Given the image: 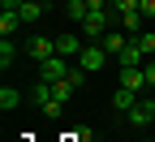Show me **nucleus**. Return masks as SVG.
<instances>
[{
  "instance_id": "obj_19",
  "label": "nucleus",
  "mask_w": 155,
  "mask_h": 142,
  "mask_svg": "<svg viewBox=\"0 0 155 142\" xmlns=\"http://www.w3.org/2000/svg\"><path fill=\"white\" fill-rule=\"evenodd\" d=\"M142 0H112V13H138Z\"/></svg>"
},
{
  "instance_id": "obj_7",
  "label": "nucleus",
  "mask_w": 155,
  "mask_h": 142,
  "mask_svg": "<svg viewBox=\"0 0 155 142\" xmlns=\"http://www.w3.org/2000/svg\"><path fill=\"white\" fill-rule=\"evenodd\" d=\"M69 56H52V60H43V82H61V78H69Z\"/></svg>"
},
{
  "instance_id": "obj_21",
  "label": "nucleus",
  "mask_w": 155,
  "mask_h": 142,
  "mask_svg": "<svg viewBox=\"0 0 155 142\" xmlns=\"http://www.w3.org/2000/svg\"><path fill=\"white\" fill-rule=\"evenodd\" d=\"M22 5H26V0H0V9H9V13H17Z\"/></svg>"
},
{
  "instance_id": "obj_1",
  "label": "nucleus",
  "mask_w": 155,
  "mask_h": 142,
  "mask_svg": "<svg viewBox=\"0 0 155 142\" xmlns=\"http://www.w3.org/2000/svg\"><path fill=\"white\" fill-rule=\"evenodd\" d=\"M112 26H116V13L108 9V13H91V17H86V22L78 26V30H82V35L91 39V43H99V39H104V35H108Z\"/></svg>"
},
{
  "instance_id": "obj_9",
  "label": "nucleus",
  "mask_w": 155,
  "mask_h": 142,
  "mask_svg": "<svg viewBox=\"0 0 155 142\" xmlns=\"http://www.w3.org/2000/svg\"><path fill=\"white\" fill-rule=\"evenodd\" d=\"M99 48H104V52H108V56L116 60V56H121V52L129 48V39H125V35H116V30H108V35L99 39Z\"/></svg>"
},
{
  "instance_id": "obj_5",
  "label": "nucleus",
  "mask_w": 155,
  "mask_h": 142,
  "mask_svg": "<svg viewBox=\"0 0 155 142\" xmlns=\"http://www.w3.org/2000/svg\"><path fill=\"white\" fill-rule=\"evenodd\" d=\"M108 60H112V56H108L99 43H91V48H82V52H78V69H104Z\"/></svg>"
},
{
  "instance_id": "obj_22",
  "label": "nucleus",
  "mask_w": 155,
  "mask_h": 142,
  "mask_svg": "<svg viewBox=\"0 0 155 142\" xmlns=\"http://www.w3.org/2000/svg\"><path fill=\"white\" fill-rule=\"evenodd\" d=\"M138 9H142V17H155V0H142Z\"/></svg>"
},
{
  "instance_id": "obj_2",
  "label": "nucleus",
  "mask_w": 155,
  "mask_h": 142,
  "mask_svg": "<svg viewBox=\"0 0 155 142\" xmlns=\"http://www.w3.org/2000/svg\"><path fill=\"white\" fill-rule=\"evenodd\" d=\"M26 56H35L39 65L52 60V56H56V39H48V35H30V39H26Z\"/></svg>"
},
{
  "instance_id": "obj_10",
  "label": "nucleus",
  "mask_w": 155,
  "mask_h": 142,
  "mask_svg": "<svg viewBox=\"0 0 155 142\" xmlns=\"http://www.w3.org/2000/svg\"><path fill=\"white\" fill-rule=\"evenodd\" d=\"M116 26H121V30H129V35H142L147 17H142V9H138V13H116Z\"/></svg>"
},
{
  "instance_id": "obj_24",
  "label": "nucleus",
  "mask_w": 155,
  "mask_h": 142,
  "mask_svg": "<svg viewBox=\"0 0 155 142\" xmlns=\"http://www.w3.org/2000/svg\"><path fill=\"white\" fill-rule=\"evenodd\" d=\"M65 5H69V0H65Z\"/></svg>"
},
{
  "instance_id": "obj_8",
  "label": "nucleus",
  "mask_w": 155,
  "mask_h": 142,
  "mask_svg": "<svg viewBox=\"0 0 155 142\" xmlns=\"http://www.w3.org/2000/svg\"><path fill=\"white\" fill-rule=\"evenodd\" d=\"M134 104H138V91H129V86H116V91H112V108H116V112H125V116H129Z\"/></svg>"
},
{
  "instance_id": "obj_6",
  "label": "nucleus",
  "mask_w": 155,
  "mask_h": 142,
  "mask_svg": "<svg viewBox=\"0 0 155 142\" xmlns=\"http://www.w3.org/2000/svg\"><path fill=\"white\" fill-rule=\"evenodd\" d=\"M151 121H155V99H147V95H142L138 104H134V112H129V125H134V129H147Z\"/></svg>"
},
{
  "instance_id": "obj_16",
  "label": "nucleus",
  "mask_w": 155,
  "mask_h": 142,
  "mask_svg": "<svg viewBox=\"0 0 155 142\" xmlns=\"http://www.w3.org/2000/svg\"><path fill=\"white\" fill-rule=\"evenodd\" d=\"M65 13L73 17V22H78V26H82V22H86V17H91V5H86V0H69V5H65Z\"/></svg>"
},
{
  "instance_id": "obj_15",
  "label": "nucleus",
  "mask_w": 155,
  "mask_h": 142,
  "mask_svg": "<svg viewBox=\"0 0 155 142\" xmlns=\"http://www.w3.org/2000/svg\"><path fill=\"white\" fill-rule=\"evenodd\" d=\"M52 95H56V104H69V99L78 95V86L69 82V78H61V82H52Z\"/></svg>"
},
{
  "instance_id": "obj_3",
  "label": "nucleus",
  "mask_w": 155,
  "mask_h": 142,
  "mask_svg": "<svg viewBox=\"0 0 155 142\" xmlns=\"http://www.w3.org/2000/svg\"><path fill=\"white\" fill-rule=\"evenodd\" d=\"M147 60H151V56L142 52V43H138V35H134V39H129V48H125L121 56H116V65H121V69H142Z\"/></svg>"
},
{
  "instance_id": "obj_20",
  "label": "nucleus",
  "mask_w": 155,
  "mask_h": 142,
  "mask_svg": "<svg viewBox=\"0 0 155 142\" xmlns=\"http://www.w3.org/2000/svg\"><path fill=\"white\" fill-rule=\"evenodd\" d=\"M142 73H147V86H155V56L147 60V65H142Z\"/></svg>"
},
{
  "instance_id": "obj_12",
  "label": "nucleus",
  "mask_w": 155,
  "mask_h": 142,
  "mask_svg": "<svg viewBox=\"0 0 155 142\" xmlns=\"http://www.w3.org/2000/svg\"><path fill=\"white\" fill-rule=\"evenodd\" d=\"M17 13H22V26H35V22H39V17H43V13H48V5H39V0H26V5H22V9H17Z\"/></svg>"
},
{
  "instance_id": "obj_14",
  "label": "nucleus",
  "mask_w": 155,
  "mask_h": 142,
  "mask_svg": "<svg viewBox=\"0 0 155 142\" xmlns=\"http://www.w3.org/2000/svg\"><path fill=\"white\" fill-rule=\"evenodd\" d=\"M121 86L142 91V86H147V73H142V69H121Z\"/></svg>"
},
{
  "instance_id": "obj_23",
  "label": "nucleus",
  "mask_w": 155,
  "mask_h": 142,
  "mask_svg": "<svg viewBox=\"0 0 155 142\" xmlns=\"http://www.w3.org/2000/svg\"><path fill=\"white\" fill-rule=\"evenodd\" d=\"M39 5H48V0H39Z\"/></svg>"
},
{
  "instance_id": "obj_4",
  "label": "nucleus",
  "mask_w": 155,
  "mask_h": 142,
  "mask_svg": "<svg viewBox=\"0 0 155 142\" xmlns=\"http://www.w3.org/2000/svg\"><path fill=\"white\" fill-rule=\"evenodd\" d=\"M35 104L43 108V116H61V108H65V104H56L52 82H43V78H39V86H35Z\"/></svg>"
},
{
  "instance_id": "obj_18",
  "label": "nucleus",
  "mask_w": 155,
  "mask_h": 142,
  "mask_svg": "<svg viewBox=\"0 0 155 142\" xmlns=\"http://www.w3.org/2000/svg\"><path fill=\"white\" fill-rule=\"evenodd\" d=\"M13 56H17V48H13V39H0V65H13Z\"/></svg>"
},
{
  "instance_id": "obj_11",
  "label": "nucleus",
  "mask_w": 155,
  "mask_h": 142,
  "mask_svg": "<svg viewBox=\"0 0 155 142\" xmlns=\"http://www.w3.org/2000/svg\"><path fill=\"white\" fill-rule=\"evenodd\" d=\"M82 52V35H61L56 39V56H78Z\"/></svg>"
},
{
  "instance_id": "obj_13",
  "label": "nucleus",
  "mask_w": 155,
  "mask_h": 142,
  "mask_svg": "<svg viewBox=\"0 0 155 142\" xmlns=\"http://www.w3.org/2000/svg\"><path fill=\"white\" fill-rule=\"evenodd\" d=\"M17 30H22V13H9V9H0V35H17Z\"/></svg>"
},
{
  "instance_id": "obj_17",
  "label": "nucleus",
  "mask_w": 155,
  "mask_h": 142,
  "mask_svg": "<svg viewBox=\"0 0 155 142\" xmlns=\"http://www.w3.org/2000/svg\"><path fill=\"white\" fill-rule=\"evenodd\" d=\"M17 104H22V91H17V86H0V108H17Z\"/></svg>"
}]
</instances>
